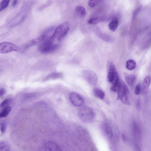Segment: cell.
Wrapping results in <instances>:
<instances>
[{
  "label": "cell",
  "mask_w": 151,
  "mask_h": 151,
  "mask_svg": "<svg viewBox=\"0 0 151 151\" xmlns=\"http://www.w3.org/2000/svg\"><path fill=\"white\" fill-rule=\"evenodd\" d=\"M6 124L4 122H2L0 123V130L2 133H4L6 130Z\"/></svg>",
  "instance_id": "28"
},
{
  "label": "cell",
  "mask_w": 151,
  "mask_h": 151,
  "mask_svg": "<svg viewBox=\"0 0 151 151\" xmlns=\"http://www.w3.org/2000/svg\"><path fill=\"white\" fill-rule=\"evenodd\" d=\"M48 35V34L45 31L40 36L32 39L26 43L23 46L22 49L25 50L30 47L36 45L42 41H44L45 40Z\"/></svg>",
  "instance_id": "9"
},
{
  "label": "cell",
  "mask_w": 151,
  "mask_h": 151,
  "mask_svg": "<svg viewBox=\"0 0 151 151\" xmlns=\"http://www.w3.org/2000/svg\"><path fill=\"white\" fill-rule=\"evenodd\" d=\"M69 100L71 104L76 106H81L84 103L83 98L78 93L71 92L69 95Z\"/></svg>",
  "instance_id": "8"
},
{
  "label": "cell",
  "mask_w": 151,
  "mask_h": 151,
  "mask_svg": "<svg viewBox=\"0 0 151 151\" xmlns=\"http://www.w3.org/2000/svg\"><path fill=\"white\" fill-rule=\"evenodd\" d=\"M108 81L110 83H113L116 80L119 79L118 74L114 63L110 62L108 65Z\"/></svg>",
  "instance_id": "6"
},
{
  "label": "cell",
  "mask_w": 151,
  "mask_h": 151,
  "mask_svg": "<svg viewBox=\"0 0 151 151\" xmlns=\"http://www.w3.org/2000/svg\"><path fill=\"white\" fill-rule=\"evenodd\" d=\"M78 115L81 120L85 123H90L94 120L95 113L91 107L84 106L82 107L79 110Z\"/></svg>",
  "instance_id": "2"
},
{
  "label": "cell",
  "mask_w": 151,
  "mask_h": 151,
  "mask_svg": "<svg viewBox=\"0 0 151 151\" xmlns=\"http://www.w3.org/2000/svg\"><path fill=\"white\" fill-rule=\"evenodd\" d=\"M141 91V87L140 84H138L135 87L134 93L135 94L138 95L139 94Z\"/></svg>",
  "instance_id": "27"
},
{
  "label": "cell",
  "mask_w": 151,
  "mask_h": 151,
  "mask_svg": "<svg viewBox=\"0 0 151 151\" xmlns=\"http://www.w3.org/2000/svg\"><path fill=\"white\" fill-rule=\"evenodd\" d=\"M104 19V18L103 17H97L90 19L88 20V22L90 24H95L103 22Z\"/></svg>",
  "instance_id": "18"
},
{
  "label": "cell",
  "mask_w": 151,
  "mask_h": 151,
  "mask_svg": "<svg viewBox=\"0 0 151 151\" xmlns=\"http://www.w3.org/2000/svg\"><path fill=\"white\" fill-rule=\"evenodd\" d=\"M117 91V99L125 104L130 105L128 96L129 91L127 86L122 80L119 81Z\"/></svg>",
  "instance_id": "3"
},
{
  "label": "cell",
  "mask_w": 151,
  "mask_h": 151,
  "mask_svg": "<svg viewBox=\"0 0 151 151\" xmlns=\"http://www.w3.org/2000/svg\"><path fill=\"white\" fill-rule=\"evenodd\" d=\"M119 24L118 21L117 19H114L110 22L109 24V28L112 31H114L117 29Z\"/></svg>",
  "instance_id": "19"
},
{
  "label": "cell",
  "mask_w": 151,
  "mask_h": 151,
  "mask_svg": "<svg viewBox=\"0 0 151 151\" xmlns=\"http://www.w3.org/2000/svg\"><path fill=\"white\" fill-rule=\"evenodd\" d=\"M10 150L9 144L5 141H1L0 142V150L1 151H9Z\"/></svg>",
  "instance_id": "20"
},
{
  "label": "cell",
  "mask_w": 151,
  "mask_h": 151,
  "mask_svg": "<svg viewBox=\"0 0 151 151\" xmlns=\"http://www.w3.org/2000/svg\"><path fill=\"white\" fill-rule=\"evenodd\" d=\"M95 32L99 37L106 42H110L113 41V38L111 36L102 32L98 29L96 30Z\"/></svg>",
  "instance_id": "11"
},
{
  "label": "cell",
  "mask_w": 151,
  "mask_h": 151,
  "mask_svg": "<svg viewBox=\"0 0 151 151\" xmlns=\"http://www.w3.org/2000/svg\"><path fill=\"white\" fill-rule=\"evenodd\" d=\"M63 77V74L61 72H53L47 75L44 79L45 81L61 78Z\"/></svg>",
  "instance_id": "13"
},
{
  "label": "cell",
  "mask_w": 151,
  "mask_h": 151,
  "mask_svg": "<svg viewBox=\"0 0 151 151\" xmlns=\"http://www.w3.org/2000/svg\"><path fill=\"white\" fill-rule=\"evenodd\" d=\"M83 77L88 83L92 86L96 85L97 82V77L96 73L90 70H85L83 71Z\"/></svg>",
  "instance_id": "5"
},
{
  "label": "cell",
  "mask_w": 151,
  "mask_h": 151,
  "mask_svg": "<svg viewBox=\"0 0 151 151\" xmlns=\"http://www.w3.org/2000/svg\"><path fill=\"white\" fill-rule=\"evenodd\" d=\"M103 0H89L88 5L91 8H93L102 3Z\"/></svg>",
  "instance_id": "21"
},
{
  "label": "cell",
  "mask_w": 151,
  "mask_h": 151,
  "mask_svg": "<svg viewBox=\"0 0 151 151\" xmlns=\"http://www.w3.org/2000/svg\"><path fill=\"white\" fill-rule=\"evenodd\" d=\"M10 0H3L0 3V11L5 9L9 5Z\"/></svg>",
  "instance_id": "24"
},
{
  "label": "cell",
  "mask_w": 151,
  "mask_h": 151,
  "mask_svg": "<svg viewBox=\"0 0 151 151\" xmlns=\"http://www.w3.org/2000/svg\"><path fill=\"white\" fill-rule=\"evenodd\" d=\"M101 129L104 135L109 139L113 137V133L111 128L106 123H103L101 125Z\"/></svg>",
  "instance_id": "10"
},
{
  "label": "cell",
  "mask_w": 151,
  "mask_h": 151,
  "mask_svg": "<svg viewBox=\"0 0 151 151\" xmlns=\"http://www.w3.org/2000/svg\"><path fill=\"white\" fill-rule=\"evenodd\" d=\"M75 12L79 17H83L86 14V11L85 8L81 6H77L75 8Z\"/></svg>",
  "instance_id": "14"
},
{
  "label": "cell",
  "mask_w": 151,
  "mask_h": 151,
  "mask_svg": "<svg viewBox=\"0 0 151 151\" xmlns=\"http://www.w3.org/2000/svg\"><path fill=\"white\" fill-rule=\"evenodd\" d=\"M69 23L64 22L59 25L55 29L51 39L56 42L61 40L66 35L69 29Z\"/></svg>",
  "instance_id": "1"
},
{
  "label": "cell",
  "mask_w": 151,
  "mask_h": 151,
  "mask_svg": "<svg viewBox=\"0 0 151 151\" xmlns=\"http://www.w3.org/2000/svg\"><path fill=\"white\" fill-rule=\"evenodd\" d=\"M119 80L117 79L114 81L111 87V90L114 92L117 91L119 84Z\"/></svg>",
  "instance_id": "25"
},
{
  "label": "cell",
  "mask_w": 151,
  "mask_h": 151,
  "mask_svg": "<svg viewBox=\"0 0 151 151\" xmlns=\"http://www.w3.org/2000/svg\"><path fill=\"white\" fill-rule=\"evenodd\" d=\"M11 108L10 106L4 107L0 113V117L3 118L6 117L10 112Z\"/></svg>",
  "instance_id": "22"
},
{
  "label": "cell",
  "mask_w": 151,
  "mask_h": 151,
  "mask_svg": "<svg viewBox=\"0 0 151 151\" xmlns=\"http://www.w3.org/2000/svg\"><path fill=\"white\" fill-rule=\"evenodd\" d=\"M20 50V48L10 42H5L0 44V52L1 53H8L12 51H17Z\"/></svg>",
  "instance_id": "7"
},
{
  "label": "cell",
  "mask_w": 151,
  "mask_h": 151,
  "mask_svg": "<svg viewBox=\"0 0 151 151\" xmlns=\"http://www.w3.org/2000/svg\"><path fill=\"white\" fill-rule=\"evenodd\" d=\"M18 0H13L12 3V6L15 7L17 4Z\"/></svg>",
  "instance_id": "30"
},
{
  "label": "cell",
  "mask_w": 151,
  "mask_h": 151,
  "mask_svg": "<svg viewBox=\"0 0 151 151\" xmlns=\"http://www.w3.org/2000/svg\"><path fill=\"white\" fill-rule=\"evenodd\" d=\"M140 106V101L139 100H138L137 102V108H139Z\"/></svg>",
  "instance_id": "31"
},
{
  "label": "cell",
  "mask_w": 151,
  "mask_h": 151,
  "mask_svg": "<svg viewBox=\"0 0 151 151\" xmlns=\"http://www.w3.org/2000/svg\"><path fill=\"white\" fill-rule=\"evenodd\" d=\"M6 91L5 89L4 88H1L0 89V96H3L6 93Z\"/></svg>",
  "instance_id": "29"
},
{
  "label": "cell",
  "mask_w": 151,
  "mask_h": 151,
  "mask_svg": "<svg viewBox=\"0 0 151 151\" xmlns=\"http://www.w3.org/2000/svg\"><path fill=\"white\" fill-rule=\"evenodd\" d=\"M135 79V77L133 75H129L127 76L125 78V80L126 83L129 86H131L134 83Z\"/></svg>",
  "instance_id": "23"
},
{
  "label": "cell",
  "mask_w": 151,
  "mask_h": 151,
  "mask_svg": "<svg viewBox=\"0 0 151 151\" xmlns=\"http://www.w3.org/2000/svg\"><path fill=\"white\" fill-rule=\"evenodd\" d=\"M136 63L134 60L129 59L126 62V67L129 70H134L136 68Z\"/></svg>",
  "instance_id": "15"
},
{
  "label": "cell",
  "mask_w": 151,
  "mask_h": 151,
  "mask_svg": "<svg viewBox=\"0 0 151 151\" xmlns=\"http://www.w3.org/2000/svg\"><path fill=\"white\" fill-rule=\"evenodd\" d=\"M93 93L95 96L101 99H104L105 96L104 92L101 90L97 88L94 89Z\"/></svg>",
  "instance_id": "16"
},
{
  "label": "cell",
  "mask_w": 151,
  "mask_h": 151,
  "mask_svg": "<svg viewBox=\"0 0 151 151\" xmlns=\"http://www.w3.org/2000/svg\"><path fill=\"white\" fill-rule=\"evenodd\" d=\"M151 82L150 77L148 76L144 79L142 84V89L143 91H146L150 85Z\"/></svg>",
  "instance_id": "17"
},
{
  "label": "cell",
  "mask_w": 151,
  "mask_h": 151,
  "mask_svg": "<svg viewBox=\"0 0 151 151\" xmlns=\"http://www.w3.org/2000/svg\"><path fill=\"white\" fill-rule=\"evenodd\" d=\"M12 101V99L10 98H7L5 99L0 104L1 107H4L9 104Z\"/></svg>",
  "instance_id": "26"
},
{
  "label": "cell",
  "mask_w": 151,
  "mask_h": 151,
  "mask_svg": "<svg viewBox=\"0 0 151 151\" xmlns=\"http://www.w3.org/2000/svg\"><path fill=\"white\" fill-rule=\"evenodd\" d=\"M58 45L56 42L52 40L50 37L41 43L38 47L39 50L44 53H49L52 52L58 48Z\"/></svg>",
  "instance_id": "4"
},
{
  "label": "cell",
  "mask_w": 151,
  "mask_h": 151,
  "mask_svg": "<svg viewBox=\"0 0 151 151\" xmlns=\"http://www.w3.org/2000/svg\"><path fill=\"white\" fill-rule=\"evenodd\" d=\"M43 149L45 150H60L59 147L55 143L48 142L44 144L43 146Z\"/></svg>",
  "instance_id": "12"
}]
</instances>
